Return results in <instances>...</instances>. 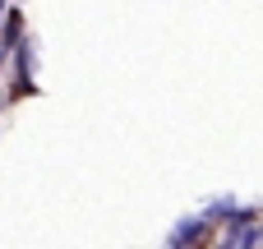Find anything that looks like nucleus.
I'll list each match as a JSON object with an SVG mask.
<instances>
[{"label": "nucleus", "mask_w": 263, "mask_h": 249, "mask_svg": "<svg viewBox=\"0 0 263 249\" xmlns=\"http://www.w3.org/2000/svg\"><path fill=\"white\" fill-rule=\"evenodd\" d=\"M14 74H18V92H32V46H28V37L14 42Z\"/></svg>", "instance_id": "obj_1"}, {"label": "nucleus", "mask_w": 263, "mask_h": 249, "mask_svg": "<svg viewBox=\"0 0 263 249\" xmlns=\"http://www.w3.org/2000/svg\"><path fill=\"white\" fill-rule=\"evenodd\" d=\"M203 231H208L203 217H185V222H176V231H171L166 240H171V245H194V240H203Z\"/></svg>", "instance_id": "obj_3"}, {"label": "nucleus", "mask_w": 263, "mask_h": 249, "mask_svg": "<svg viewBox=\"0 0 263 249\" xmlns=\"http://www.w3.org/2000/svg\"><path fill=\"white\" fill-rule=\"evenodd\" d=\"M240 217H254L250 208H240L236 199H213L203 208V222H240Z\"/></svg>", "instance_id": "obj_2"}]
</instances>
